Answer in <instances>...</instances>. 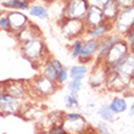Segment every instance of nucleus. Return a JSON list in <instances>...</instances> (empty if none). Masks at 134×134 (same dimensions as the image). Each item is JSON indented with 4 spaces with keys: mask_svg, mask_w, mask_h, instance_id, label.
<instances>
[{
    "mask_svg": "<svg viewBox=\"0 0 134 134\" xmlns=\"http://www.w3.org/2000/svg\"><path fill=\"white\" fill-rule=\"evenodd\" d=\"M29 94L31 98H37V99H46L50 95H53L60 87L53 79L46 78L43 74H38L32 79V82L28 83Z\"/></svg>",
    "mask_w": 134,
    "mask_h": 134,
    "instance_id": "f03ea898",
    "label": "nucleus"
},
{
    "mask_svg": "<svg viewBox=\"0 0 134 134\" xmlns=\"http://www.w3.org/2000/svg\"><path fill=\"white\" fill-rule=\"evenodd\" d=\"M109 1H110V0H89V3H90V4L98 5V6H100V7H102L106 3H109Z\"/></svg>",
    "mask_w": 134,
    "mask_h": 134,
    "instance_id": "c9c22d12",
    "label": "nucleus"
},
{
    "mask_svg": "<svg viewBox=\"0 0 134 134\" xmlns=\"http://www.w3.org/2000/svg\"><path fill=\"white\" fill-rule=\"evenodd\" d=\"M1 12H3V11H1V10H0V15H1Z\"/></svg>",
    "mask_w": 134,
    "mask_h": 134,
    "instance_id": "a19ab883",
    "label": "nucleus"
},
{
    "mask_svg": "<svg viewBox=\"0 0 134 134\" xmlns=\"http://www.w3.org/2000/svg\"><path fill=\"white\" fill-rule=\"evenodd\" d=\"M132 82H133V79H129V78H126L123 76H121L120 73H117L116 71H109L104 87L109 92L122 93L127 88H129Z\"/></svg>",
    "mask_w": 134,
    "mask_h": 134,
    "instance_id": "1a4fd4ad",
    "label": "nucleus"
},
{
    "mask_svg": "<svg viewBox=\"0 0 134 134\" xmlns=\"http://www.w3.org/2000/svg\"><path fill=\"white\" fill-rule=\"evenodd\" d=\"M70 73L71 79H81L83 81L88 73V66L84 64H79V65H74L71 67V70L68 71Z\"/></svg>",
    "mask_w": 134,
    "mask_h": 134,
    "instance_id": "393cba45",
    "label": "nucleus"
},
{
    "mask_svg": "<svg viewBox=\"0 0 134 134\" xmlns=\"http://www.w3.org/2000/svg\"><path fill=\"white\" fill-rule=\"evenodd\" d=\"M113 32V27H112V22L109 21H104L99 25H96L95 27L89 29H85L84 34L82 38L83 39H88V38H93V39H101L102 37L107 35L109 33Z\"/></svg>",
    "mask_w": 134,
    "mask_h": 134,
    "instance_id": "ddd939ff",
    "label": "nucleus"
},
{
    "mask_svg": "<svg viewBox=\"0 0 134 134\" xmlns=\"http://www.w3.org/2000/svg\"><path fill=\"white\" fill-rule=\"evenodd\" d=\"M98 115L101 117V120H104L105 122H115L116 121V113L112 112L110 107L107 105L102 106L98 110Z\"/></svg>",
    "mask_w": 134,
    "mask_h": 134,
    "instance_id": "a878e982",
    "label": "nucleus"
},
{
    "mask_svg": "<svg viewBox=\"0 0 134 134\" xmlns=\"http://www.w3.org/2000/svg\"><path fill=\"white\" fill-rule=\"evenodd\" d=\"M101 10H102V15H104V20L109 22H113L115 18L117 17L118 12H120V7L117 6L115 0H110L109 3H106L101 7Z\"/></svg>",
    "mask_w": 134,
    "mask_h": 134,
    "instance_id": "4be33fe9",
    "label": "nucleus"
},
{
    "mask_svg": "<svg viewBox=\"0 0 134 134\" xmlns=\"http://www.w3.org/2000/svg\"><path fill=\"white\" fill-rule=\"evenodd\" d=\"M31 1H33V0H31Z\"/></svg>",
    "mask_w": 134,
    "mask_h": 134,
    "instance_id": "79ce46f5",
    "label": "nucleus"
},
{
    "mask_svg": "<svg viewBox=\"0 0 134 134\" xmlns=\"http://www.w3.org/2000/svg\"><path fill=\"white\" fill-rule=\"evenodd\" d=\"M112 71H116L117 73H120L121 76H123L126 78H129V79H133L134 76V54L133 50H131L128 55L126 56L120 65H117Z\"/></svg>",
    "mask_w": 134,
    "mask_h": 134,
    "instance_id": "a211bd4d",
    "label": "nucleus"
},
{
    "mask_svg": "<svg viewBox=\"0 0 134 134\" xmlns=\"http://www.w3.org/2000/svg\"><path fill=\"white\" fill-rule=\"evenodd\" d=\"M4 90L6 94L11 95L12 98L17 99L18 101H26V100L31 98L29 94L28 83L25 81H7L4 82Z\"/></svg>",
    "mask_w": 134,
    "mask_h": 134,
    "instance_id": "6e6552de",
    "label": "nucleus"
},
{
    "mask_svg": "<svg viewBox=\"0 0 134 134\" xmlns=\"http://www.w3.org/2000/svg\"><path fill=\"white\" fill-rule=\"evenodd\" d=\"M113 32L118 35L123 37L129 29H133L134 27V6L121 9L117 17L112 22Z\"/></svg>",
    "mask_w": 134,
    "mask_h": 134,
    "instance_id": "39448f33",
    "label": "nucleus"
},
{
    "mask_svg": "<svg viewBox=\"0 0 134 134\" xmlns=\"http://www.w3.org/2000/svg\"><path fill=\"white\" fill-rule=\"evenodd\" d=\"M83 88V83L81 79H71V82L68 83V89L71 93L73 94H78Z\"/></svg>",
    "mask_w": 134,
    "mask_h": 134,
    "instance_id": "7c9ffc66",
    "label": "nucleus"
},
{
    "mask_svg": "<svg viewBox=\"0 0 134 134\" xmlns=\"http://www.w3.org/2000/svg\"><path fill=\"white\" fill-rule=\"evenodd\" d=\"M65 105L68 110H74L77 109L78 106H79V101H78V98H77V94H73V93H71L70 94H67L65 96Z\"/></svg>",
    "mask_w": 134,
    "mask_h": 134,
    "instance_id": "cd10ccee",
    "label": "nucleus"
},
{
    "mask_svg": "<svg viewBox=\"0 0 134 134\" xmlns=\"http://www.w3.org/2000/svg\"><path fill=\"white\" fill-rule=\"evenodd\" d=\"M23 102L4 93L0 95V115L1 116H18Z\"/></svg>",
    "mask_w": 134,
    "mask_h": 134,
    "instance_id": "9d476101",
    "label": "nucleus"
},
{
    "mask_svg": "<svg viewBox=\"0 0 134 134\" xmlns=\"http://www.w3.org/2000/svg\"><path fill=\"white\" fill-rule=\"evenodd\" d=\"M32 3L31 0H4L1 5L4 9H9V10H27L29 4Z\"/></svg>",
    "mask_w": 134,
    "mask_h": 134,
    "instance_id": "5701e85b",
    "label": "nucleus"
},
{
    "mask_svg": "<svg viewBox=\"0 0 134 134\" xmlns=\"http://www.w3.org/2000/svg\"><path fill=\"white\" fill-rule=\"evenodd\" d=\"M61 33L66 39L73 40V39L83 37L85 32V25L83 20L79 18H64L60 21Z\"/></svg>",
    "mask_w": 134,
    "mask_h": 134,
    "instance_id": "0eeeda50",
    "label": "nucleus"
},
{
    "mask_svg": "<svg viewBox=\"0 0 134 134\" xmlns=\"http://www.w3.org/2000/svg\"><path fill=\"white\" fill-rule=\"evenodd\" d=\"M66 133H84L90 129V126L84 117L79 112H66L64 113V122H62Z\"/></svg>",
    "mask_w": 134,
    "mask_h": 134,
    "instance_id": "423d86ee",
    "label": "nucleus"
},
{
    "mask_svg": "<svg viewBox=\"0 0 134 134\" xmlns=\"http://www.w3.org/2000/svg\"><path fill=\"white\" fill-rule=\"evenodd\" d=\"M133 111H134V105H132L131 106V111H129V115H131V116H133Z\"/></svg>",
    "mask_w": 134,
    "mask_h": 134,
    "instance_id": "58836bf2",
    "label": "nucleus"
},
{
    "mask_svg": "<svg viewBox=\"0 0 134 134\" xmlns=\"http://www.w3.org/2000/svg\"><path fill=\"white\" fill-rule=\"evenodd\" d=\"M117 6L121 9H127V7L134 6V0H115Z\"/></svg>",
    "mask_w": 134,
    "mask_h": 134,
    "instance_id": "72a5a7b5",
    "label": "nucleus"
},
{
    "mask_svg": "<svg viewBox=\"0 0 134 134\" xmlns=\"http://www.w3.org/2000/svg\"><path fill=\"white\" fill-rule=\"evenodd\" d=\"M131 50H133V49H131L129 45H128L122 38H121L118 42L115 43V44L110 48L109 53H107L106 57L104 59V61H102V65L106 67L107 72H109V71H112L117 65H120L121 62L126 59V56L128 55V53H129Z\"/></svg>",
    "mask_w": 134,
    "mask_h": 134,
    "instance_id": "7ed1b4c3",
    "label": "nucleus"
},
{
    "mask_svg": "<svg viewBox=\"0 0 134 134\" xmlns=\"http://www.w3.org/2000/svg\"><path fill=\"white\" fill-rule=\"evenodd\" d=\"M83 21H84L87 29L93 28L96 25L101 23L104 21V15H102L101 7L98 6V5H94V4H90L88 7V11H87V14H85L84 18H83Z\"/></svg>",
    "mask_w": 134,
    "mask_h": 134,
    "instance_id": "2eb2a0df",
    "label": "nucleus"
},
{
    "mask_svg": "<svg viewBox=\"0 0 134 134\" xmlns=\"http://www.w3.org/2000/svg\"><path fill=\"white\" fill-rule=\"evenodd\" d=\"M64 111H51V112L46 113L39 120V122H42V129L46 131L50 127L54 126H60L64 122Z\"/></svg>",
    "mask_w": 134,
    "mask_h": 134,
    "instance_id": "6ab92c4d",
    "label": "nucleus"
},
{
    "mask_svg": "<svg viewBox=\"0 0 134 134\" xmlns=\"http://www.w3.org/2000/svg\"><path fill=\"white\" fill-rule=\"evenodd\" d=\"M28 14L32 16V17H35L38 20H42V21H46L49 18V11H48V7L43 4H37L35 0H33L32 3L29 4L28 6Z\"/></svg>",
    "mask_w": 134,
    "mask_h": 134,
    "instance_id": "412c9836",
    "label": "nucleus"
},
{
    "mask_svg": "<svg viewBox=\"0 0 134 134\" xmlns=\"http://www.w3.org/2000/svg\"><path fill=\"white\" fill-rule=\"evenodd\" d=\"M61 67H62V64H61L60 61L50 57V59H48V60L40 66V68H42L40 74H43V76H45L46 78L53 79V81L56 82L57 72H59V70H60Z\"/></svg>",
    "mask_w": 134,
    "mask_h": 134,
    "instance_id": "aec40b11",
    "label": "nucleus"
},
{
    "mask_svg": "<svg viewBox=\"0 0 134 134\" xmlns=\"http://www.w3.org/2000/svg\"><path fill=\"white\" fill-rule=\"evenodd\" d=\"M42 35V29L39 28L35 23H31L29 22L28 25H26L23 28H21L18 32L15 33V37L17 39V42L20 44L25 42H28L33 38H37V37H40Z\"/></svg>",
    "mask_w": 134,
    "mask_h": 134,
    "instance_id": "f3484780",
    "label": "nucleus"
},
{
    "mask_svg": "<svg viewBox=\"0 0 134 134\" xmlns=\"http://www.w3.org/2000/svg\"><path fill=\"white\" fill-rule=\"evenodd\" d=\"M0 31L7 32V33L11 32L10 22H9V18H7L6 12H1V15H0Z\"/></svg>",
    "mask_w": 134,
    "mask_h": 134,
    "instance_id": "c756f323",
    "label": "nucleus"
},
{
    "mask_svg": "<svg viewBox=\"0 0 134 134\" xmlns=\"http://www.w3.org/2000/svg\"><path fill=\"white\" fill-rule=\"evenodd\" d=\"M46 133L49 134H65L66 133V131H65V128L62 124H60V126H54V127H50L49 129H46Z\"/></svg>",
    "mask_w": 134,
    "mask_h": 134,
    "instance_id": "473e14b6",
    "label": "nucleus"
},
{
    "mask_svg": "<svg viewBox=\"0 0 134 134\" xmlns=\"http://www.w3.org/2000/svg\"><path fill=\"white\" fill-rule=\"evenodd\" d=\"M107 106H109L110 110H111L112 112H115L116 115H118V113H123L124 111H127V109H128V105H127L126 99H124V98H121V96L113 98Z\"/></svg>",
    "mask_w": 134,
    "mask_h": 134,
    "instance_id": "b1692460",
    "label": "nucleus"
},
{
    "mask_svg": "<svg viewBox=\"0 0 134 134\" xmlns=\"http://www.w3.org/2000/svg\"><path fill=\"white\" fill-rule=\"evenodd\" d=\"M90 5L89 0H64L60 21L64 18H79L83 20Z\"/></svg>",
    "mask_w": 134,
    "mask_h": 134,
    "instance_id": "20e7f679",
    "label": "nucleus"
},
{
    "mask_svg": "<svg viewBox=\"0 0 134 134\" xmlns=\"http://www.w3.org/2000/svg\"><path fill=\"white\" fill-rule=\"evenodd\" d=\"M82 45H83V38L82 37L77 39H73V43L71 45V56H72V59H78L79 57Z\"/></svg>",
    "mask_w": 134,
    "mask_h": 134,
    "instance_id": "bb28decb",
    "label": "nucleus"
},
{
    "mask_svg": "<svg viewBox=\"0 0 134 134\" xmlns=\"http://www.w3.org/2000/svg\"><path fill=\"white\" fill-rule=\"evenodd\" d=\"M40 1L44 4H54V3H56L57 0H40Z\"/></svg>",
    "mask_w": 134,
    "mask_h": 134,
    "instance_id": "e433bc0d",
    "label": "nucleus"
},
{
    "mask_svg": "<svg viewBox=\"0 0 134 134\" xmlns=\"http://www.w3.org/2000/svg\"><path fill=\"white\" fill-rule=\"evenodd\" d=\"M106 77H107V70L102 64H95L93 67L92 76L89 78V85L93 89H99L105 85Z\"/></svg>",
    "mask_w": 134,
    "mask_h": 134,
    "instance_id": "dca6fc26",
    "label": "nucleus"
},
{
    "mask_svg": "<svg viewBox=\"0 0 134 134\" xmlns=\"http://www.w3.org/2000/svg\"><path fill=\"white\" fill-rule=\"evenodd\" d=\"M20 53L34 67H40L48 59L51 57L42 35L20 44Z\"/></svg>",
    "mask_w": 134,
    "mask_h": 134,
    "instance_id": "f257e3e1",
    "label": "nucleus"
},
{
    "mask_svg": "<svg viewBox=\"0 0 134 134\" xmlns=\"http://www.w3.org/2000/svg\"><path fill=\"white\" fill-rule=\"evenodd\" d=\"M68 77H70V73H68V70H67L65 66H62L57 72V77H56V83L59 87H62V85L68 81Z\"/></svg>",
    "mask_w": 134,
    "mask_h": 134,
    "instance_id": "c85d7f7f",
    "label": "nucleus"
},
{
    "mask_svg": "<svg viewBox=\"0 0 134 134\" xmlns=\"http://www.w3.org/2000/svg\"><path fill=\"white\" fill-rule=\"evenodd\" d=\"M4 93H5V90H4V82H0V95L4 94Z\"/></svg>",
    "mask_w": 134,
    "mask_h": 134,
    "instance_id": "4c0bfd02",
    "label": "nucleus"
},
{
    "mask_svg": "<svg viewBox=\"0 0 134 134\" xmlns=\"http://www.w3.org/2000/svg\"><path fill=\"white\" fill-rule=\"evenodd\" d=\"M121 38L122 37L118 35L117 33L111 32L107 35H105V37H102L101 39H99V48H98V51H96L95 57H94V62L95 64H102L104 59H105L107 53H109L110 48L116 42H118Z\"/></svg>",
    "mask_w": 134,
    "mask_h": 134,
    "instance_id": "9b49d317",
    "label": "nucleus"
},
{
    "mask_svg": "<svg viewBox=\"0 0 134 134\" xmlns=\"http://www.w3.org/2000/svg\"><path fill=\"white\" fill-rule=\"evenodd\" d=\"M96 131L100 132V133H102V134H109L110 133L109 127L106 126V123L104 122V121L98 122V124H96Z\"/></svg>",
    "mask_w": 134,
    "mask_h": 134,
    "instance_id": "f704fd0d",
    "label": "nucleus"
},
{
    "mask_svg": "<svg viewBox=\"0 0 134 134\" xmlns=\"http://www.w3.org/2000/svg\"><path fill=\"white\" fill-rule=\"evenodd\" d=\"M3 1H4V0H0V5H1V3H3Z\"/></svg>",
    "mask_w": 134,
    "mask_h": 134,
    "instance_id": "ea45409f",
    "label": "nucleus"
},
{
    "mask_svg": "<svg viewBox=\"0 0 134 134\" xmlns=\"http://www.w3.org/2000/svg\"><path fill=\"white\" fill-rule=\"evenodd\" d=\"M122 39H123L124 42L129 45V48H131V49H133V46H134V31H133V29H129V31H128V32L123 35V38H122Z\"/></svg>",
    "mask_w": 134,
    "mask_h": 134,
    "instance_id": "2f4dec72",
    "label": "nucleus"
},
{
    "mask_svg": "<svg viewBox=\"0 0 134 134\" xmlns=\"http://www.w3.org/2000/svg\"><path fill=\"white\" fill-rule=\"evenodd\" d=\"M98 48H99V39H83V45H82L81 54H79V57H78L81 64L88 65L90 62H93L96 51H98Z\"/></svg>",
    "mask_w": 134,
    "mask_h": 134,
    "instance_id": "f8f14e48",
    "label": "nucleus"
},
{
    "mask_svg": "<svg viewBox=\"0 0 134 134\" xmlns=\"http://www.w3.org/2000/svg\"><path fill=\"white\" fill-rule=\"evenodd\" d=\"M6 14H7L9 22H10V28H11L10 33H14L15 34L21 28H23L26 25L29 23L28 16L20 10H11L9 12H6Z\"/></svg>",
    "mask_w": 134,
    "mask_h": 134,
    "instance_id": "4468645a",
    "label": "nucleus"
}]
</instances>
